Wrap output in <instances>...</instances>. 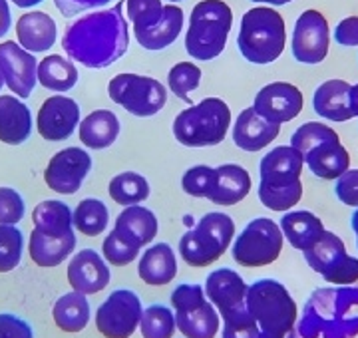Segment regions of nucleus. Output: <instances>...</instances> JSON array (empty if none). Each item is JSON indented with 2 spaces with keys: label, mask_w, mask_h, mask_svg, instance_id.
I'll use <instances>...</instances> for the list:
<instances>
[{
  "label": "nucleus",
  "mask_w": 358,
  "mask_h": 338,
  "mask_svg": "<svg viewBox=\"0 0 358 338\" xmlns=\"http://www.w3.org/2000/svg\"><path fill=\"white\" fill-rule=\"evenodd\" d=\"M126 2L82 14L62 36V48L70 60L90 70L115 64L129 46V27L124 16Z\"/></svg>",
  "instance_id": "1"
},
{
  "label": "nucleus",
  "mask_w": 358,
  "mask_h": 338,
  "mask_svg": "<svg viewBox=\"0 0 358 338\" xmlns=\"http://www.w3.org/2000/svg\"><path fill=\"white\" fill-rule=\"evenodd\" d=\"M358 283L317 288L294 325L293 338H357Z\"/></svg>",
  "instance_id": "2"
},
{
  "label": "nucleus",
  "mask_w": 358,
  "mask_h": 338,
  "mask_svg": "<svg viewBox=\"0 0 358 338\" xmlns=\"http://www.w3.org/2000/svg\"><path fill=\"white\" fill-rule=\"evenodd\" d=\"M247 311L259 325V337L289 338L293 337L299 321V307L289 288L275 279H259L249 285Z\"/></svg>",
  "instance_id": "3"
},
{
  "label": "nucleus",
  "mask_w": 358,
  "mask_h": 338,
  "mask_svg": "<svg viewBox=\"0 0 358 338\" xmlns=\"http://www.w3.org/2000/svg\"><path fill=\"white\" fill-rule=\"evenodd\" d=\"M287 46V24L273 6H253L241 16L237 48L247 62L267 66L277 62Z\"/></svg>",
  "instance_id": "4"
},
{
  "label": "nucleus",
  "mask_w": 358,
  "mask_h": 338,
  "mask_svg": "<svg viewBox=\"0 0 358 338\" xmlns=\"http://www.w3.org/2000/svg\"><path fill=\"white\" fill-rule=\"evenodd\" d=\"M233 10L225 0H201L193 6L185 30V52L209 62L219 58L233 28Z\"/></svg>",
  "instance_id": "5"
},
{
  "label": "nucleus",
  "mask_w": 358,
  "mask_h": 338,
  "mask_svg": "<svg viewBox=\"0 0 358 338\" xmlns=\"http://www.w3.org/2000/svg\"><path fill=\"white\" fill-rule=\"evenodd\" d=\"M231 108L221 98H203L181 110L173 119V138L185 147H215L231 128Z\"/></svg>",
  "instance_id": "6"
},
{
  "label": "nucleus",
  "mask_w": 358,
  "mask_h": 338,
  "mask_svg": "<svg viewBox=\"0 0 358 338\" xmlns=\"http://www.w3.org/2000/svg\"><path fill=\"white\" fill-rule=\"evenodd\" d=\"M235 221L223 211L205 213L179 239V257L189 267H209L219 260L235 239Z\"/></svg>",
  "instance_id": "7"
},
{
  "label": "nucleus",
  "mask_w": 358,
  "mask_h": 338,
  "mask_svg": "<svg viewBox=\"0 0 358 338\" xmlns=\"http://www.w3.org/2000/svg\"><path fill=\"white\" fill-rule=\"evenodd\" d=\"M178 330L185 338H215L221 332V316L207 300L205 288L197 283H181L171 293Z\"/></svg>",
  "instance_id": "8"
},
{
  "label": "nucleus",
  "mask_w": 358,
  "mask_h": 338,
  "mask_svg": "<svg viewBox=\"0 0 358 338\" xmlns=\"http://www.w3.org/2000/svg\"><path fill=\"white\" fill-rule=\"evenodd\" d=\"M285 237L279 223L268 217H255L231 243V257L247 269L267 267L281 257Z\"/></svg>",
  "instance_id": "9"
},
{
  "label": "nucleus",
  "mask_w": 358,
  "mask_h": 338,
  "mask_svg": "<svg viewBox=\"0 0 358 338\" xmlns=\"http://www.w3.org/2000/svg\"><path fill=\"white\" fill-rule=\"evenodd\" d=\"M108 96L115 105L136 117H152L167 104V88L159 80L143 74H115L108 82Z\"/></svg>",
  "instance_id": "10"
},
{
  "label": "nucleus",
  "mask_w": 358,
  "mask_h": 338,
  "mask_svg": "<svg viewBox=\"0 0 358 338\" xmlns=\"http://www.w3.org/2000/svg\"><path fill=\"white\" fill-rule=\"evenodd\" d=\"M307 265L334 286L358 283V257L346 253L345 241L333 231H324L319 241L303 253Z\"/></svg>",
  "instance_id": "11"
},
{
  "label": "nucleus",
  "mask_w": 358,
  "mask_h": 338,
  "mask_svg": "<svg viewBox=\"0 0 358 338\" xmlns=\"http://www.w3.org/2000/svg\"><path fill=\"white\" fill-rule=\"evenodd\" d=\"M141 314L140 297L129 288H115L98 307L94 323L103 338H131L140 330Z\"/></svg>",
  "instance_id": "12"
},
{
  "label": "nucleus",
  "mask_w": 358,
  "mask_h": 338,
  "mask_svg": "<svg viewBox=\"0 0 358 338\" xmlns=\"http://www.w3.org/2000/svg\"><path fill=\"white\" fill-rule=\"evenodd\" d=\"M331 50V27L327 16L308 8L296 18L291 36V52L299 64L315 66L327 60Z\"/></svg>",
  "instance_id": "13"
},
{
  "label": "nucleus",
  "mask_w": 358,
  "mask_h": 338,
  "mask_svg": "<svg viewBox=\"0 0 358 338\" xmlns=\"http://www.w3.org/2000/svg\"><path fill=\"white\" fill-rule=\"evenodd\" d=\"M92 171V157L78 145H70L50 157L44 169V183L58 196H74Z\"/></svg>",
  "instance_id": "14"
},
{
  "label": "nucleus",
  "mask_w": 358,
  "mask_h": 338,
  "mask_svg": "<svg viewBox=\"0 0 358 338\" xmlns=\"http://www.w3.org/2000/svg\"><path fill=\"white\" fill-rule=\"evenodd\" d=\"M82 122L80 105L66 94H52L40 105L36 114V130L46 142H66L78 131Z\"/></svg>",
  "instance_id": "15"
},
{
  "label": "nucleus",
  "mask_w": 358,
  "mask_h": 338,
  "mask_svg": "<svg viewBox=\"0 0 358 338\" xmlns=\"http://www.w3.org/2000/svg\"><path fill=\"white\" fill-rule=\"evenodd\" d=\"M0 72L6 88L20 100L30 98L38 84L36 56L24 50L16 40L0 42Z\"/></svg>",
  "instance_id": "16"
},
{
  "label": "nucleus",
  "mask_w": 358,
  "mask_h": 338,
  "mask_svg": "<svg viewBox=\"0 0 358 338\" xmlns=\"http://www.w3.org/2000/svg\"><path fill=\"white\" fill-rule=\"evenodd\" d=\"M305 96L291 82H271L257 91L253 100V110L263 119L271 124L282 126L287 122H293L294 117L303 112Z\"/></svg>",
  "instance_id": "17"
},
{
  "label": "nucleus",
  "mask_w": 358,
  "mask_h": 338,
  "mask_svg": "<svg viewBox=\"0 0 358 338\" xmlns=\"http://www.w3.org/2000/svg\"><path fill=\"white\" fill-rule=\"evenodd\" d=\"M66 279L72 291L82 295H98L112 281L110 267L102 255L94 249H82L68 263Z\"/></svg>",
  "instance_id": "18"
},
{
  "label": "nucleus",
  "mask_w": 358,
  "mask_h": 338,
  "mask_svg": "<svg viewBox=\"0 0 358 338\" xmlns=\"http://www.w3.org/2000/svg\"><path fill=\"white\" fill-rule=\"evenodd\" d=\"M205 297L217 309L219 316L225 318L227 314L245 309L249 285L243 277L233 269H215L205 279Z\"/></svg>",
  "instance_id": "19"
},
{
  "label": "nucleus",
  "mask_w": 358,
  "mask_h": 338,
  "mask_svg": "<svg viewBox=\"0 0 358 338\" xmlns=\"http://www.w3.org/2000/svg\"><path fill=\"white\" fill-rule=\"evenodd\" d=\"M305 169V159L293 145H277L259 161V185H296Z\"/></svg>",
  "instance_id": "20"
},
{
  "label": "nucleus",
  "mask_w": 358,
  "mask_h": 338,
  "mask_svg": "<svg viewBox=\"0 0 358 338\" xmlns=\"http://www.w3.org/2000/svg\"><path fill=\"white\" fill-rule=\"evenodd\" d=\"M303 159L308 171L324 182H336L346 169H350V154L343 145L336 131L327 140L317 143L315 147H310Z\"/></svg>",
  "instance_id": "21"
},
{
  "label": "nucleus",
  "mask_w": 358,
  "mask_h": 338,
  "mask_svg": "<svg viewBox=\"0 0 358 338\" xmlns=\"http://www.w3.org/2000/svg\"><path fill=\"white\" fill-rule=\"evenodd\" d=\"M279 133H281V126L263 119L253 108H245L233 122L231 138L239 149L247 154H259L275 142Z\"/></svg>",
  "instance_id": "22"
},
{
  "label": "nucleus",
  "mask_w": 358,
  "mask_h": 338,
  "mask_svg": "<svg viewBox=\"0 0 358 338\" xmlns=\"http://www.w3.org/2000/svg\"><path fill=\"white\" fill-rule=\"evenodd\" d=\"M58 40V27L50 14L42 10L24 13L16 20V42L32 54L48 52Z\"/></svg>",
  "instance_id": "23"
},
{
  "label": "nucleus",
  "mask_w": 358,
  "mask_h": 338,
  "mask_svg": "<svg viewBox=\"0 0 358 338\" xmlns=\"http://www.w3.org/2000/svg\"><path fill=\"white\" fill-rule=\"evenodd\" d=\"M34 117L24 100L14 94L0 96V142L22 145L32 135Z\"/></svg>",
  "instance_id": "24"
},
{
  "label": "nucleus",
  "mask_w": 358,
  "mask_h": 338,
  "mask_svg": "<svg viewBox=\"0 0 358 338\" xmlns=\"http://www.w3.org/2000/svg\"><path fill=\"white\" fill-rule=\"evenodd\" d=\"M251 185H253L251 175L243 166L223 163L215 168V185L207 197V201L221 207H233L251 193Z\"/></svg>",
  "instance_id": "25"
},
{
  "label": "nucleus",
  "mask_w": 358,
  "mask_h": 338,
  "mask_svg": "<svg viewBox=\"0 0 358 338\" xmlns=\"http://www.w3.org/2000/svg\"><path fill=\"white\" fill-rule=\"evenodd\" d=\"M140 279L150 286H166L178 277V255L169 243H154L141 253Z\"/></svg>",
  "instance_id": "26"
},
{
  "label": "nucleus",
  "mask_w": 358,
  "mask_h": 338,
  "mask_svg": "<svg viewBox=\"0 0 358 338\" xmlns=\"http://www.w3.org/2000/svg\"><path fill=\"white\" fill-rule=\"evenodd\" d=\"M114 231L122 235L131 245L143 249L154 243L155 235L159 231V221L152 209L143 205H131V207H124V211L117 215Z\"/></svg>",
  "instance_id": "27"
},
{
  "label": "nucleus",
  "mask_w": 358,
  "mask_h": 338,
  "mask_svg": "<svg viewBox=\"0 0 358 338\" xmlns=\"http://www.w3.org/2000/svg\"><path fill=\"white\" fill-rule=\"evenodd\" d=\"M120 117L112 110H94L78 126V138L84 147L100 152L108 149L120 138Z\"/></svg>",
  "instance_id": "28"
},
{
  "label": "nucleus",
  "mask_w": 358,
  "mask_h": 338,
  "mask_svg": "<svg viewBox=\"0 0 358 338\" xmlns=\"http://www.w3.org/2000/svg\"><path fill=\"white\" fill-rule=\"evenodd\" d=\"M279 227H281L282 237L289 241V245L301 253L313 247L327 231L320 217H317L313 211H307V209H301V211L291 209V211L282 213Z\"/></svg>",
  "instance_id": "29"
},
{
  "label": "nucleus",
  "mask_w": 358,
  "mask_h": 338,
  "mask_svg": "<svg viewBox=\"0 0 358 338\" xmlns=\"http://www.w3.org/2000/svg\"><path fill=\"white\" fill-rule=\"evenodd\" d=\"M348 91L350 84L346 80H327L313 94V108L317 116L329 122H348L352 119L350 104H348Z\"/></svg>",
  "instance_id": "30"
},
{
  "label": "nucleus",
  "mask_w": 358,
  "mask_h": 338,
  "mask_svg": "<svg viewBox=\"0 0 358 338\" xmlns=\"http://www.w3.org/2000/svg\"><path fill=\"white\" fill-rule=\"evenodd\" d=\"M76 249V233L66 237H50L40 233L38 229H32L28 237V255L36 267L52 269L62 265Z\"/></svg>",
  "instance_id": "31"
},
{
  "label": "nucleus",
  "mask_w": 358,
  "mask_h": 338,
  "mask_svg": "<svg viewBox=\"0 0 358 338\" xmlns=\"http://www.w3.org/2000/svg\"><path fill=\"white\" fill-rule=\"evenodd\" d=\"M185 27V14L178 4H166L162 20L150 30L134 32L136 42L148 52H159L167 46H171L179 38L181 30Z\"/></svg>",
  "instance_id": "32"
},
{
  "label": "nucleus",
  "mask_w": 358,
  "mask_h": 338,
  "mask_svg": "<svg viewBox=\"0 0 358 338\" xmlns=\"http://www.w3.org/2000/svg\"><path fill=\"white\" fill-rule=\"evenodd\" d=\"M52 318H54V325L62 332H68V335L82 332L90 325V318H92V307H90L88 297L82 293H76V291L66 293L54 302Z\"/></svg>",
  "instance_id": "33"
},
{
  "label": "nucleus",
  "mask_w": 358,
  "mask_h": 338,
  "mask_svg": "<svg viewBox=\"0 0 358 338\" xmlns=\"http://www.w3.org/2000/svg\"><path fill=\"white\" fill-rule=\"evenodd\" d=\"M32 229L50 237H66L74 233V215L68 203L58 199H44L32 209Z\"/></svg>",
  "instance_id": "34"
},
{
  "label": "nucleus",
  "mask_w": 358,
  "mask_h": 338,
  "mask_svg": "<svg viewBox=\"0 0 358 338\" xmlns=\"http://www.w3.org/2000/svg\"><path fill=\"white\" fill-rule=\"evenodd\" d=\"M78 78L76 62L62 54H48L38 62V84L44 90L66 94L76 86Z\"/></svg>",
  "instance_id": "35"
},
{
  "label": "nucleus",
  "mask_w": 358,
  "mask_h": 338,
  "mask_svg": "<svg viewBox=\"0 0 358 338\" xmlns=\"http://www.w3.org/2000/svg\"><path fill=\"white\" fill-rule=\"evenodd\" d=\"M108 193L122 207H131V205H141V201H148L152 193L150 182L136 171H124L117 173L110 179Z\"/></svg>",
  "instance_id": "36"
},
{
  "label": "nucleus",
  "mask_w": 358,
  "mask_h": 338,
  "mask_svg": "<svg viewBox=\"0 0 358 338\" xmlns=\"http://www.w3.org/2000/svg\"><path fill=\"white\" fill-rule=\"evenodd\" d=\"M72 215H74V229L86 237H98L108 229V223H110L108 205L96 197L82 199L76 209H72Z\"/></svg>",
  "instance_id": "37"
},
{
  "label": "nucleus",
  "mask_w": 358,
  "mask_h": 338,
  "mask_svg": "<svg viewBox=\"0 0 358 338\" xmlns=\"http://www.w3.org/2000/svg\"><path fill=\"white\" fill-rule=\"evenodd\" d=\"M201 68L192 62V60H183L171 66V70L167 72V90L171 91L176 98L181 102L192 105V91H195L201 84Z\"/></svg>",
  "instance_id": "38"
},
{
  "label": "nucleus",
  "mask_w": 358,
  "mask_h": 338,
  "mask_svg": "<svg viewBox=\"0 0 358 338\" xmlns=\"http://www.w3.org/2000/svg\"><path fill=\"white\" fill-rule=\"evenodd\" d=\"M178 330L176 312L166 304H150L143 309L140 321V332L143 338H173Z\"/></svg>",
  "instance_id": "39"
},
{
  "label": "nucleus",
  "mask_w": 358,
  "mask_h": 338,
  "mask_svg": "<svg viewBox=\"0 0 358 338\" xmlns=\"http://www.w3.org/2000/svg\"><path fill=\"white\" fill-rule=\"evenodd\" d=\"M24 255V233L16 225H0V273H10Z\"/></svg>",
  "instance_id": "40"
},
{
  "label": "nucleus",
  "mask_w": 358,
  "mask_h": 338,
  "mask_svg": "<svg viewBox=\"0 0 358 338\" xmlns=\"http://www.w3.org/2000/svg\"><path fill=\"white\" fill-rule=\"evenodd\" d=\"M164 0H126V14L134 32L154 28L164 16Z\"/></svg>",
  "instance_id": "41"
},
{
  "label": "nucleus",
  "mask_w": 358,
  "mask_h": 338,
  "mask_svg": "<svg viewBox=\"0 0 358 338\" xmlns=\"http://www.w3.org/2000/svg\"><path fill=\"white\" fill-rule=\"evenodd\" d=\"M140 247L128 243L122 235H117L112 229V233L106 235L102 243V257L108 265L114 267H128L134 260L140 257Z\"/></svg>",
  "instance_id": "42"
},
{
  "label": "nucleus",
  "mask_w": 358,
  "mask_h": 338,
  "mask_svg": "<svg viewBox=\"0 0 358 338\" xmlns=\"http://www.w3.org/2000/svg\"><path fill=\"white\" fill-rule=\"evenodd\" d=\"M215 185V168L209 166H193L181 177L183 193L197 199H207Z\"/></svg>",
  "instance_id": "43"
},
{
  "label": "nucleus",
  "mask_w": 358,
  "mask_h": 338,
  "mask_svg": "<svg viewBox=\"0 0 358 338\" xmlns=\"http://www.w3.org/2000/svg\"><path fill=\"white\" fill-rule=\"evenodd\" d=\"M221 321V338H259V325L251 312L247 311V307L231 312Z\"/></svg>",
  "instance_id": "44"
},
{
  "label": "nucleus",
  "mask_w": 358,
  "mask_h": 338,
  "mask_svg": "<svg viewBox=\"0 0 358 338\" xmlns=\"http://www.w3.org/2000/svg\"><path fill=\"white\" fill-rule=\"evenodd\" d=\"M26 215V201L14 187H0V225H18Z\"/></svg>",
  "instance_id": "45"
},
{
  "label": "nucleus",
  "mask_w": 358,
  "mask_h": 338,
  "mask_svg": "<svg viewBox=\"0 0 358 338\" xmlns=\"http://www.w3.org/2000/svg\"><path fill=\"white\" fill-rule=\"evenodd\" d=\"M334 196L346 207L358 209V169H346L334 182Z\"/></svg>",
  "instance_id": "46"
},
{
  "label": "nucleus",
  "mask_w": 358,
  "mask_h": 338,
  "mask_svg": "<svg viewBox=\"0 0 358 338\" xmlns=\"http://www.w3.org/2000/svg\"><path fill=\"white\" fill-rule=\"evenodd\" d=\"M0 338H34L30 323L13 312H0Z\"/></svg>",
  "instance_id": "47"
},
{
  "label": "nucleus",
  "mask_w": 358,
  "mask_h": 338,
  "mask_svg": "<svg viewBox=\"0 0 358 338\" xmlns=\"http://www.w3.org/2000/svg\"><path fill=\"white\" fill-rule=\"evenodd\" d=\"M114 0H54L58 13L72 18L78 14H86L90 10H100V8H108V4H112Z\"/></svg>",
  "instance_id": "48"
},
{
  "label": "nucleus",
  "mask_w": 358,
  "mask_h": 338,
  "mask_svg": "<svg viewBox=\"0 0 358 338\" xmlns=\"http://www.w3.org/2000/svg\"><path fill=\"white\" fill-rule=\"evenodd\" d=\"M334 40L346 46V48H355L358 46V16H346L336 27H334Z\"/></svg>",
  "instance_id": "49"
},
{
  "label": "nucleus",
  "mask_w": 358,
  "mask_h": 338,
  "mask_svg": "<svg viewBox=\"0 0 358 338\" xmlns=\"http://www.w3.org/2000/svg\"><path fill=\"white\" fill-rule=\"evenodd\" d=\"M13 28V10L10 0H0V38H4Z\"/></svg>",
  "instance_id": "50"
},
{
  "label": "nucleus",
  "mask_w": 358,
  "mask_h": 338,
  "mask_svg": "<svg viewBox=\"0 0 358 338\" xmlns=\"http://www.w3.org/2000/svg\"><path fill=\"white\" fill-rule=\"evenodd\" d=\"M348 104H350L352 117H358V84L350 86V91H348Z\"/></svg>",
  "instance_id": "51"
},
{
  "label": "nucleus",
  "mask_w": 358,
  "mask_h": 338,
  "mask_svg": "<svg viewBox=\"0 0 358 338\" xmlns=\"http://www.w3.org/2000/svg\"><path fill=\"white\" fill-rule=\"evenodd\" d=\"M14 6H18V8H22V10H28V8H34V6H38L42 4L44 0H10Z\"/></svg>",
  "instance_id": "52"
},
{
  "label": "nucleus",
  "mask_w": 358,
  "mask_h": 338,
  "mask_svg": "<svg viewBox=\"0 0 358 338\" xmlns=\"http://www.w3.org/2000/svg\"><path fill=\"white\" fill-rule=\"evenodd\" d=\"M251 2H255V4H259V6H273V8H277V6L291 4L293 0H251Z\"/></svg>",
  "instance_id": "53"
},
{
  "label": "nucleus",
  "mask_w": 358,
  "mask_h": 338,
  "mask_svg": "<svg viewBox=\"0 0 358 338\" xmlns=\"http://www.w3.org/2000/svg\"><path fill=\"white\" fill-rule=\"evenodd\" d=\"M350 227H352V231L357 235V247H358V209H355V213H352V217H350Z\"/></svg>",
  "instance_id": "54"
},
{
  "label": "nucleus",
  "mask_w": 358,
  "mask_h": 338,
  "mask_svg": "<svg viewBox=\"0 0 358 338\" xmlns=\"http://www.w3.org/2000/svg\"><path fill=\"white\" fill-rule=\"evenodd\" d=\"M4 86H6V82H4V76H2V72H0V90H4Z\"/></svg>",
  "instance_id": "55"
},
{
  "label": "nucleus",
  "mask_w": 358,
  "mask_h": 338,
  "mask_svg": "<svg viewBox=\"0 0 358 338\" xmlns=\"http://www.w3.org/2000/svg\"><path fill=\"white\" fill-rule=\"evenodd\" d=\"M167 2H171V4H176V2H181V0H167Z\"/></svg>",
  "instance_id": "56"
}]
</instances>
